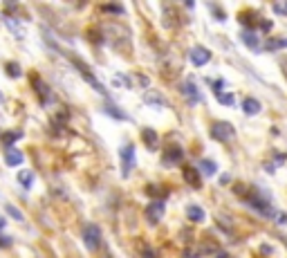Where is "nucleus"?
I'll use <instances>...</instances> for the list:
<instances>
[{
  "instance_id": "obj_13",
  "label": "nucleus",
  "mask_w": 287,
  "mask_h": 258,
  "mask_svg": "<svg viewBox=\"0 0 287 258\" xmlns=\"http://www.w3.org/2000/svg\"><path fill=\"white\" fill-rule=\"evenodd\" d=\"M5 162L7 166H20L23 164V153L18 148H9V151H5Z\"/></svg>"
},
{
  "instance_id": "obj_31",
  "label": "nucleus",
  "mask_w": 287,
  "mask_h": 258,
  "mask_svg": "<svg viewBox=\"0 0 287 258\" xmlns=\"http://www.w3.org/2000/svg\"><path fill=\"white\" fill-rule=\"evenodd\" d=\"M229 182H231V177H229V175H222V177H220V184H229Z\"/></svg>"
},
{
  "instance_id": "obj_19",
  "label": "nucleus",
  "mask_w": 287,
  "mask_h": 258,
  "mask_svg": "<svg viewBox=\"0 0 287 258\" xmlns=\"http://www.w3.org/2000/svg\"><path fill=\"white\" fill-rule=\"evenodd\" d=\"M141 137H144V141H146L151 148L157 146V132L155 130H151V128H144V130H141Z\"/></svg>"
},
{
  "instance_id": "obj_20",
  "label": "nucleus",
  "mask_w": 287,
  "mask_h": 258,
  "mask_svg": "<svg viewBox=\"0 0 287 258\" xmlns=\"http://www.w3.org/2000/svg\"><path fill=\"white\" fill-rule=\"evenodd\" d=\"M5 23H7V25H9L11 30H14V34H16V36H18V39H23V36H25V30H23V27H20V25H18V23H16V20H14V18H11V16H5Z\"/></svg>"
},
{
  "instance_id": "obj_22",
  "label": "nucleus",
  "mask_w": 287,
  "mask_h": 258,
  "mask_svg": "<svg viewBox=\"0 0 287 258\" xmlns=\"http://www.w3.org/2000/svg\"><path fill=\"white\" fill-rule=\"evenodd\" d=\"M5 70H7V74H9L11 79H16V77H20V74H23V72H20V65L18 63H7Z\"/></svg>"
},
{
  "instance_id": "obj_23",
  "label": "nucleus",
  "mask_w": 287,
  "mask_h": 258,
  "mask_svg": "<svg viewBox=\"0 0 287 258\" xmlns=\"http://www.w3.org/2000/svg\"><path fill=\"white\" fill-rule=\"evenodd\" d=\"M278 47H287V41L272 39V41H267V43H265V49H278Z\"/></svg>"
},
{
  "instance_id": "obj_6",
  "label": "nucleus",
  "mask_w": 287,
  "mask_h": 258,
  "mask_svg": "<svg viewBox=\"0 0 287 258\" xmlns=\"http://www.w3.org/2000/svg\"><path fill=\"white\" fill-rule=\"evenodd\" d=\"M164 211H166V207H164V202L162 200H155V202H151V205L146 207V218H148V222H160L162 220V215H164Z\"/></svg>"
},
{
  "instance_id": "obj_11",
  "label": "nucleus",
  "mask_w": 287,
  "mask_h": 258,
  "mask_svg": "<svg viewBox=\"0 0 287 258\" xmlns=\"http://www.w3.org/2000/svg\"><path fill=\"white\" fill-rule=\"evenodd\" d=\"M144 103H148V106H157V108H164L166 106V99L162 97L160 92H155V90H148V92L144 94Z\"/></svg>"
},
{
  "instance_id": "obj_24",
  "label": "nucleus",
  "mask_w": 287,
  "mask_h": 258,
  "mask_svg": "<svg viewBox=\"0 0 287 258\" xmlns=\"http://www.w3.org/2000/svg\"><path fill=\"white\" fill-rule=\"evenodd\" d=\"M5 211H7V214H9V215H11V218H14V220H23V214H20V211L16 209V207L7 205V207H5Z\"/></svg>"
},
{
  "instance_id": "obj_32",
  "label": "nucleus",
  "mask_w": 287,
  "mask_h": 258,
  "mask_svg": "<svg viewBox=\"0 0 287 258\" xmlns=\"http://www.w3.org/2000/svg\"><path fill=\"white\" fill-rule=\"evenodd\" d=\"M0 229H5V220L0 218Z\"/></svg>"
},
{
  "instance_id": "obj_1",
  "label": "nucleus",
  "mask_w": 287,
  "mask_h": 258,
  "mask_svg": "<svg viewBox=\"0 0 287 258\" xmlns=\"http://www.w3.org/2000/svg\"><path fill=\"white\" fill-rule=\"evenodd\" d=\"M211 137L218 141H229L236 137V130L229 122H215L213 126H211Z\"/></svg>"
},
{
  "instance_id": "obj_10",
  "label": "nucleus",
  "mask_w": 287,
  "mask_h": 258,
  "mask_svg": "<svg viewBox=\"0 0 287 258\" xmlns=\"http://www.w3.org/2000/svg\"><path fill=\"white\" fill-rule=\"evenodd\" d=\"M260 110H263V103L258 101V99H253V97L243 99V112L245 115H258Z\"/></svg>"
},
{
  "instance_id": "obj_25",
  "label": "nucleus",
  "mask_w": 287,
  "mask_h": 258,
  "mask_svg": "<svg viewBox=\"0 0 287 258\" xmlns=\"http://www.w3.org/2000/svg\"><path fill=\"white\" fill-rule=\"evenodd\" d=\"M106 112H110L112 117H117V119H126V115H123V112H119L115 106H106Z\"/></svg>"
},
{
  "instance_id": "obj_4",
  "label": "nucleus",
  "mask_w": 287,
  "mask_h": 258,
  "mask_svg": "<svg viewBox=\"0 0 287 258\" xmlns=\"http://www.w3.org/2000/svg\"><path fill=\"white\" fill-rule=\"evenodd\" d=\"M132 166H135V146L132 144H126L122 148V177L130 175Z\"/></svg>"
},
{
  "instance_id": "obj_33",
  "label": "nucleus",
  "mask_w": 287,
  "mask_h": 258,
  "mask_svg": "<svg viewBox=\"0 0 287 258\" xmlns=\"http://www.w3.org/2000/svg\"><path fill=\"white\" fill-rule=\"evenodd\" d=\"M0 101H2V94H0Z\"/></svg>"
},
{
  "instance_id": "obj_28",
  "label": "nucleus",
  "mask_w": 287,
  "mask_h": 258,
  "mask_svg": "<svg viewBox=\"0 0 287 258\" xmlns=\"http://www.w3.org/2000/svg\"><path fill=\"white\" fill-rule=\"evenodd\" d=\"M260 30L269 32V30H272V23H269V20H260Z\"/></svg>"
},
{
  "instance_id": "obj_5",
  "label": "nucleus",
  "mask_w": 287,
  "mask_h": 258,
  "mask_svg": "<svg viewBox=\"0 0 287 258\" xmlns=\"http://www.w3.org/2000/svg\"><path fill=\"white\" fill-rule=\"evenodd\" d=\"M189 59H191V63L195 65V68H202V65H206L211 61V52L206 47H193L189 52Z\"/></svg>"
},
{
  "instance_id": "obj_16",
  "label": "nucleus",
  "mask_w": 287,
  "mask_h": 258,
  "mask_svg": "<svg viewBox=\"0 0 287 258\" xmlns=\"http://www.w3.org/2000/svg\"><path fill=\"white\" fill-rule=\"evenodd\" d=\"M16 180L20 182V186H25V189H32V184H34V173H32V171H20Z\"/></svg>"
},
{
  "instance_id": "obj_15",
  "label": "nucleus",
  "mask_w": 287,
  "mask_h": 258,
  "mask_svg": "<svg viewBox=\"0 0 287 258\" xmlns=\"http://www.w3.org/2000/svg\"><path fill=\"white\" fill-rule=\"evenodd\" d=\"M20 137H23V132H16V130H11V132H2V135H0V141H2V144H5V148L7 151H9L11 148V144H16V141L20 139Z\"/></svg>"
},
{
  "instance_id": "obj_21",
  "label": "nucleus",
  "mask_w": 287,
  "mask_h": 258,
  "mask_svg": "<svg viewBox=\"0 0 287 258\" xmlns=\"http://www.w3.org/2000/svg\"><path fill=\"white\" fill-rule=\"evenodd\" d=\"M215 97H218V101L222 103V106H234L236 103V99L231 92H220V94H215Z\"/></svg>"
},
{
  "instance_id": "obj_29",
  "label": "nucleus",
  "mask_w": 287,
  "mask_h": 258,
  "mask_svg": "<svg viewBox=\"0 0 287 258\" xmlns=\"http://www.w3.org/2000/svg\"><path fill=\"white\" fill-rule=\"evenodd\" d=\"M0 245H2V247H9V245H11V238H5V236H0Z\"/></svg>"
},
{
  "instance_id": "obj_34",
  "label": "nucleus",
  "mask_w": 287,
  "mask_h": 258,
  "mask_svg": "<svg viewBox=\"0 0 287 258\" xmlns=\"http://www.w3.org/2000/svg\"><path fill=\"white\" fill-rule=\"evenodd\" d=\"M220 258H227V256H220Z\"/></svg>"
},
{
  "instance_id": "obj_17",
  "label": "nucleus",
  "mask_w": 287,
  "mask_h": 258,
  "mask_svg": "<svg viewBox=\"0 0 287 258\" xmlns=\"http://www.w3.org/2000/svg\"><path fill=\"white\" fill-rule=\"evenodd\" d=\"M34 88H39V94H41V99H43L45 103L52 101V99H49V88L45 86L43 81H41V79H36V77H34Z\"/></svg>"
},
{
  "instance_id": "obj_12",
  "label": "nucleus",
  "mask_w": 287,
  "mask_h": 258,
  "mask_svg": "<svg viewBox=\"0 0 287 258\" xmlns=\"http://www.w3.org/2000/svg\"><path fill=\"white\" fill-rule=\"evenodd\" d=\"M184 180L189 182L191 186H195V189L202 186V182H200V173H198V169H193V166H184Z\"/></svg>"
},
{
  "instance_id": "obj_26",
  "label": "nucleus",
  "mask_w": 287,
  "mask_h": 258,
  "mask_svg": "<svg viewBox=\"0 0 287 258\" xmlns=\"http://www.w3.org/2000/svg\"><path fill=\"white\" fill-rule=\"evenodd\" d=\"M274 11L276 14H287V2H274Z\"/></svg>"
},
{
  "instance_id": "obj_3",
  "label": "nucleus",
  "mask_w": 287,
  "mask_h": 258,
  "mask_svg": "<svg viewBox=\"0 0 287 258\" xmlns=\"http://www.w3.org/2000/svg\"><path fill=\"white\" fill-rule=\"evenodd\" d=\"M247 205L251 207V209H256L260 215H265V218H274V209H272V205H269L267 198H260V195H249Z\"/></svg>"
},
{
  "instance_id": "obj_27",
  "label": "nucleus",
  "mask_w": 287,
  "mask_h": 258,
  "mask_svg": "<svg viewBox=\"0 0 287 258\" xmlns=\"http://www.w3.org/2000/svg\"><path fill=\"white\" fill-rule=\"evenodd\" d=\"M103 9H106V11H115V14H123V9L119 5H106Z\"/></svg>"
},
{
  "instance_id": "obj_30",
  "label": "nucleus",
  "mask_w": 287,
  "mask_h": 258,
  "mask_svg": "<svg viewBox=\"0 0 287 258\" xmlns=\"http://www.w3.org/2000/svg\"><path fill=\"white\" fill-rule=\"evenodd\" d=\"M260 252H263V254H272V247H269V245H260Z\"/></svg>"
},
{
  "instance_id": "obj_2",
  "label": "nucleus",
  "mask_w": 287,
  "mask_h": 258,
  "mask_svg": "<svg viewBox=\"0 0 287 258\" xmlns=\"http://www.w3.org/2000/svg\"><path fill=\"white\" fill-rule=\"evenodd\" d=\"M83 243H85V247L90 252L99 249V245H101V229L97 224H88V227L83 229Z\"/></svg>"
},
{
  "instance_id": "obj_14",
  "label": "nucleus",
  "mask_w": 287,
  "mask_h": 258,
  "mask_svg": "<svg viewBox=\"0 0 287 258\" xmlns=\"http://www.w3.org/2000/svg\"><path fill=\"white\" fill-rule=\"evenodd\" d=\"M186 215H189V220H193V222H202V220H205V209L198 205H189L186 207Z\"/></svg>"
},
{
  "instance_id": "obj_18",
  "label": "nucleus",
  "mask_w": 287,
  "mask_h": 258,
  "mask_svg": "<svg viewBox=\"0 0 287 258\" xmlns=\"http://www.w3.org/2000/svg\"><path fill=\"white\" fill-rule=\"evenodd\" d=\"M200 171H202L205 175H215L218 166H215L213 160H202V162H200Z\"/></svg>"
},
{
  "instance_id": "obj_8",
  "label": "nucleus",
  "mask_w": 287,
  "mask_h": 258,
  "mask_svg": "<svg viewBox=\"0 0 287 258\" xmlns=\"http://www.w3.org/2000/svg\"><path fill=\"white\" fill-rule=\"evenodd\" d=\"M182 94L189 99V103H200V101H202V94L198 92V88H195L193 81H186L184 86H182Z\"/></svg>"
},
{
  "instance_id": "obj_7",
  "label": "nucleus",
  "mask_w": 287,
  "mask_h": 258,
  "mask_svg": "<svg viewBox=\"0 0 287 258\" xmlns=\"http://www.w3.org/2000/svg\"><path fill=\"white\" fill-rule=\"evenodd\" d=\"M182 157H184V151H182L180 146H175V144H173V146H168V148L164 151V162H166L168 166L180 164Z\"/></svg>"
},
{
  "instance_id": "obj_9",
  "label": "nucleus",
  "mask_w": 287,
  "mask_h": 258,
  "mask_svg": "<svg viewBox=\"0 0 287 258\" xmlns=\"http://www.w3.org/2000/svg\"><path fill=\"white\" fill-rule=\"evenodd\" d=\"M240 41H243L247 47H251V49H260V36H258L253 30H243Z\"/></svg>"
}]
</instances>
